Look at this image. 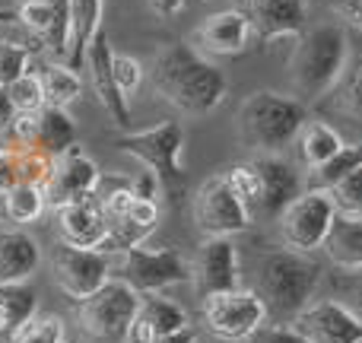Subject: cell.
<instances>
[{
  "mask_svg": "<svg viewBox=\"0 0 362 343\" xmlns=\"http://www.w3.org/2000/svg\"><path fill=\"white\" fill-rule=\"evenodd\" d=\"M6 93H10V102L16 112H38V108H45V89H42V76L38 74H23L19 80H13L10 86H6Z\"/></svg>",
  "mask_w": 362,
  "mask_h": 343,
  "instance_id": "cell-32",
  "label": "cell"
},
{
  "mask_svg": "<svg viewBox=\"0 0 362 343\" xmlns=\"http://www.w3.org/2000/svg\"><path fill=\"white\" fill-rule=\"evenodd\" d=\"M118 150L134 156L140 165L156 172L163 181L165 194H181L185 187V165H181V153H185V127L178 121H159V124L146 127V131H131L118 137Z\"/></svg>",
  "mask_w": 362,
  "mask_h": 343,
  "instance_id": "cell-6",
  "label": "cell"
},
{
  "mask_svg": "<svg viewBox=\"0 0 362 343\" xmlns=\"http://www.w3.org/2000/svg\"><path fill=\"white\" fill-rule=\"evenodd\" d=\"M112 70H115V83H118L121 95L131 99V95L140 89V83H144V64H140L137 57H131V54H118V51H115Z\"/></svg>",
  "mask_w": 362,
  "mask_h": 343,
  "instance_id": "cell-36",
  "label": "cell"
},
{
  "mask_svg": "<svg viewBox=\"0 0 362 343\" xmlns=\"http://www.w3.org/2000/svg\"><path fill=\"white\" fill-rule=\"evenodd\" d=\"M42 264L38 242L25 229H0V283H29Z\"/></svg>",
  "mask_w": 362,
  "mask_h": 343,
  "instance_id": "cell-23",
  "label": "cell"
},
{
  "mask_svg": "<svg viewBox=\"0 0 362 343\" xmlns=\"http://www.w3.org/2000/svg\"><path fill=\"white\" fill-rule=\"evenodd\" d=\"M16 13L25 29L42 42L45 54L64 64L70 42V0H23Z\"/></svg>",
  "mask_w": 362,
  "mask_h": 343,
  "instance_id": "cell-19",
  "label": "cell"
},
{
  "mask_svg": "<svg viewBox=\"0 0 362 343\" xmlns=\"http://www.w3.org/2000/svg\"><path fill=\"white\" fill-rule=\"evenodd\" d=\"M340 146H344V137H340L327 121H305V127L299 131V150H302V159H305L308 169L327 163Z\"/></svg>",
  "mask_w": 362,
  "mask_h": 343,
  "instance_id": "cell-30",
  "label": "cell"
},
{
  "mask_svg": "<svg viewBox=\"0 0 362 343\" xmlns=\"http://www.w3.org/2000/svg\"><path fill=\"white\" fill-rule=\"evenodd\" d=\"M350 67V42L346 32L334 23L308 25L302 35H296L293 54L286 61L289 83L299 102H318L327 95Z\"/></svg>",
  "mask_w": 362,
  "mask_h": 343,
  "instance_id": "cell-2",
  "label": "cell"
},
{
  "mask_svg": "<svg viewBox=\"0 0 362 343\" xmlns=\"http://www.w3.org/2000/svg\"><path fill=\"white\" fill-rule=\"evenodd\" d=\"M35 61V54L19 45L0 42V86H10L13 80H19L23 74H29V64Z\"/></svg>",
  "mask_w": 362,
  "mask_h": 343,
  "instance_id": "cell-35",
  "label": "cell"
},
{
  "mask_svg": "<svg viewBox=\"0 0 362 343\" xmlns=\"http://www.w3.org/2000/svg\"><path fill=\"white\" fill-rule=\"evenodd\" d=\"M185 327H191L187 325V312L175 299H169L163 293H140L137 318H134L124 343H153L156 337L185 331Z\"/></svg>",
  "mask_w": 362,
  "mask_h": 343,
  "instance_id": "cell-22",
  "label": "cell"
},
{
  "mask_svg": "<svg viewBox=\"0 0 362 343\" xmlns=\"http://www.w3.org/2000/svg\"><path fill=\"white\" fill-rule=\"evenodd\" d=\"M242 13L261 42L296 38L308 29V0H245Z\"/></svg>",
  "mask_w": 362,
  "mask_h": 343,
  "instance_id": "cell-18",
  "label": "cell"
},
{
  "mask_svg": "<svg viewBox=\"0 0 362 343\" xmlns=\"http://www.w3.org/2000/svg\"><path fill=\"white\" fill-rule=\"evenodd\" d=\"M185 4H187V0H150V6L159 13V16H175Z\"/></svg>",
  "mask_w": 362,
  "mask_h": 343,
  "instance_id": "cell-43",
  "label": "cell"
},
{
  "mask_svg": "<svg viewBox=\"0 0 362 343\" xmlns=\"http://www.w3.org/2000/svg\"><path fill=\"white\" fill-rule=\"evenodd\" d=\"M13 343H70L67 327L57 315H35L23 331L13 337Z\"/></svg>",
  "mask_w": 362,
  "mask_h": 343,
  "instance_id": "cell-31",
  "label": "cell"
},
{
  "mask_svg": "<svg viewBox=\"0 0 362 343\" xmlns=\"http://www.w3.org/2000/svg\"><path fill=\"white\" fill-rule=\"evenodd\" d=\"M238 248L229 236H210L200 242L197 255L191 257V283L200 299L213 293H229L238 289Z\"/></svg>",
  "mask_w": 362,
  "mask_h": 343,
  "instance_id": "cell-15",
  "label": "cell"
},
{
  "mask_svg": "<svg viewBox=\"0 0 362 343\" xmlns=\"http://www.w3.org/2000/svg\"><path fill=\"white\" fill-rule=\"evenodd\" d=\"M200 318L206 331L219 340H248L255 331H261L267 321V306L255 289H229V293H213L200 299Z\"/></svg>",
  "mask_w": 362,
  "mask_h": 343,
  "instance_id": "cell-8",
  "label": "cell"
},
{
  "mask_svg": "<svg viewBox=\"0 0 362 343\" xmlns=\"http://www.w3.org/2000/svg\"><path fill=\"white\" fill-rule=\"evenodd\" d=\"M197 4H204V0H197Z\"/></svg>",
  "mask_w": 362,
  "mask_h": 343,
  "instance_id": "cell-46",
  "label": "cell"
},
{
  "mask_svg": "<svg viewBox=\"0 0 362 343\" xmlns=\"http://www.w3.org/2000/svg\"><path fill=\"white\" fill-rule=\"evenodd\" d=\"M153 343H197V334H194L191 327H185V331H175V334H165V337H156Z\"/></svg>",
  "mask_w": 362,
  "mask_h": 343,
  "instance_id": "cell-45",
  "label": "cell"
},
{
  "mask_svg": "<svg viewBox=\"0 0 362 343\" xmlns=\"http://www.w3.org/2000/svg\"><path fill=\"white\" fill-rule=\"evenodd\" d=\"M131 191H134V197H144V200H156L159 194H163V181L156 178V172H150L144 165L137 175H131Z\"/></svg>",
  "mask_w": 362,
  "mask_h": 343,
  "instance_id": "cell-40",
  "label": "cell"
},
{
  "mask_svg": "<svg viewBox=\"0 0 362 343\" xmlns=\"http://www.w3.org/2000/svg\"><path fill=\"white\" fill-rule=\"evenodd\" d=\"M35 315L38 296L32 283H0V343H13Z\"/></svg>",
  "mask_w": 362,
  "mask_h": 343,
  "instance_id": "cell-26",
  "label": "cell"
},
{
  "mask_svg": "<svg viewBox=\"0 0 362 343\" xmlns=\"http://www.w3.org/2000/svg\"><path fill=\"white\" fill-rule=\"evenodd\" d=\"M112 61H115L112 38H108V32L102 29L99 35L93 38V45H89L86 61H83V70L89 74L93 93H95V99H99V105L105 108V115L112 118V124L121 127V131H127V127H131V105H127V99L121 95L118 83H115Z\"/></svg>",
  "mask_w": 362,
  "mask_h": 343,
  "instance_id": "cell-17",
  "label": "cell"
},
{
  "mask_svg": "<svg viewBox=\"0 0 362 343\" xmlns=\"http://www.w3.org/2000/svg\"><path fill=\"white\" fill-rule=\"evenodd\" d=\"M0 204H4V216L10 219L16 229H23V226L35 223V219L42 216L45 210H48V200H45V187L25 185V181H19L16 187H10V191L0 197Z\"/></svg>",
  "mask_w": 362,
  "mask_h": 343,
  "instance_id": "cell-28",
  "label": "cell"
},
{
  "mask_svg": "<svg viewBox=\"0 0 362 343\" xmlns=\"http://www.w3.org/2000/svg\"><path fill=\"white\" fill-rule=\"evenodd\" d=\"M150 80L159 99L185 115H210L223 105L229 80L213 61H206L194 45L187 42H165L153 54Z\"/></svg>",
  "mask_w": 362,
  "mask_h": 343,
  "instance_id": "cell-1",
  "label": "cell"
},
{
  "mask_svg": "<svg viewBox=\"0 0 362 343\" xmlns=\"http://www.w3.org/2000/svg\"><path fill=\"white\" fill-rule=\"evenodd\" d=\"M13 115H16V108H13V102H10V93H6V86H0V131L10 127Z\"/></svg>",
  "mask_w": 362,
  "mask_h": 343,
  "instance_id": "cell-42",
  "label": "cell"
},
{
  "mask_svg": "<svg viewBox=\"0 0 362 343\" xmlns=\"http://www.w3.org/2000/svg\"><path fill=\"white\" fill-rule=\"evenodd\" d=\"M19 4H23V0H19Z\"/></svg>",
  "mask_w": 362,
  "mask_h": 343,
  "instance_id": "cell-47",
  "label": "cell"
},
{
  "mask_svg": "<svg viewBox=\"0 0 362 343\" xmlns=\"http://www.w3.org/2000/svg\"><path fill=\"white\" fill-rule=\"evenodd\" d=\"M6 134H10L13 146H35V150L48 153L51 159H57L70 146H76L74 118H70L67 108L57 105H45L38 112H16Z\"/></svg>",
  "mask_w": 362,
  "mask_h": 343,
  "instance_id": "cell-11",
  "label": "cell"
},
{
  "mask_svg": "<svg viewBox=\"0 0 362 343\" xmlns=\"http://www.w3.org/2000/svg\"><path fill=\"white\" fill-rule=\"evenodd\" d=\"M321 286V264L312 255L293 248L264 251L255 264V293L264 299L267 315H276L289 325L305 306L315 302Z\"/></svg>",
  "mask_w": 362,
  "mask_h": 343,
  "instance_id": "cell-3",
  "label": "cell"
},
{
  "mask_svg": "<svg viewBox=\"0 0 362 343\" xmlns=\"http://www.w3.org/2000/svg\"><path fill=\"white\" fill-rule=\"evenodd\" d=\"M19 185V165H16V146L13 144H0V197L10 187Z\"/></svg>",
  "mask_w": 362,
  "mask_h": 343,
  "instance_id": "cell-39",
  "label": "cell"
},
{
  "mask_svg": "<svg viewBox=\"0 0 362 343\" xmlns=\"http://www.w3.org/2000/svg\"><path fill=\"white\" fill-rule=\"evenodd\" d=\"M305 102L286 93H274V89L251 93L235 112L238 140L255 156H280L286 146H293L299 140V131L305 127Z\"/></svg>",
  "mask_w": 362,
  "mask_h": 343,
  "instance_id": "cell-4",
  "label": "cell"
},
{
  "mask_svg": "<svg viewBox=\"0 0 362 343\" xmlns=\"http://www.w3.org/2000/svg\"><path fill=\"white\" fill-rule=\"evenodd\" d=\"M57 213V236L61 242L76 245V248H102L108 236V219L102 210V200L95 194L74 200V204L61 207Z\"/></svg>",
  "mask_w": 362,
  "mask_h": 343,
  "instance_id": "cell-21",
  "label": "cell"
},
{
  "mask_svg": "<svg viewBox=\"0 0 362 343\" xmlns=\"http://www.w3.org/2000/svg\"><path fill=\"white\" fill-rule=\"evenodd\" d=\"M140 308V293L121 277H112L93 296L76 302V325L95 343H124Z\"/></svg>",
  "mask_w": 362,
  "mask_h": 343,
  "instance_id": "cell-5",
  "label": "cell"
},
{
  "mask_svg": "<svg viewBox=\"0 0 362 343\" xmlns=\"http://www.w3.org/2000/svg\"><path fill=\"white\" fill-rule=\"evenodd\" d=\"M16 165H19V181L45 187V181H48V175H51V165H54V159H51L48 153L35 150V146H16Z\"/></svg>",
  "mask_w": 362,
  "mask_h": 343,
  "instance_id": "cell-33",
  "label": "cell"
},
{
  "mask_svg": "<svg viewBox=\"0 0 362 343\" xmlns=\"http://www.w3.org/2000/svg\"><path fill=\"white\" fill-rule=\"evenodd\" d=\"M321 248H325L327 261L344 274H362V216L337 213Z\"/></svg>",
  "mask_w": 362,
  "mask_h": 343,
  "instance_id": "cell-24",
  "label": "cell"
},
{
  "mask_svg": "<svg viewBox=\"0 0 362 343\" xmlns=\"http://www.w3.org/2000/svg\"><path fill=\"white\" fill-rule=\"evenodd\" d=\"M99 181L102 172L95 165V159H89L80 146H70L51 165V175L45 181V200H48L51 210H61V207L74 204V200L86 197V194H95Z\"/></svg>",
  "mask_w": 362,
  "mask_h": 343,
  "instance_id": "cell-16",
  "label": "cell"
},
{
  "mask_svg": "<svg viewBox=\"0 0 362 343\" xmlns=\"http://www.w3.org/2000/svg\"><path fill=\"white\" fill-rule=\"evenodd\" d=\"M325 4L340 23L362 32V0H325Z\"/></svg>",
  "mask_w": 362,
  "mask_h": 343,
  "instance_id": "cell-41",
  "label": "cell"
},
{
  "mask_svg": "<svg viewBox=\"0 0 362 343\" xmlns=\"http://www.w3.org/2000/svg\"><path fill=\"white\" fill-rule=\"evenodd\" d=\"M38 76H42V89H45V105L67 108L70 102L80 99V93H83L80 70L54 61V64H45V67L38 70Z\"/></svg>",
  "mask_w": 362,
  "mask_h": 343,
  "instance_id": "cell-27",
  "label": "cell"
},
{
  "mask_svg": "<svg viewBox=\"0 0 362 343\" xmlns=\"http://www.w3.org/2000/svg\"><path fill=\"white\" fill-rule=\"evenodd\" d=\"M334 219H337V207H334L331 194L305 187V191L276 216L283 248L302 251V255H315V251L325 245Z\"/></svg>",
  "mask_w": 362,
  "mask_h": 343,
  "instance_id": "cell-7",
  "label": "cell"
},
{
  "mask_svg": "<svg viewBox=\"0 0 362 343\" xmlns=\"http://www.w3.org/2000/svg\"><path fill=\"white\" fill-rule=\"evenodd\" d=\"M51 274L64 296L80 302L112 280V257L102 255L99 248H76L57 242V248L51 251Z\"/></svg>",
  "mask_w": 362,
  "mask_h": 343,
  "instance_id": "cell-10",
  "label": "cell"
},
{
  "mask_svg": "<svg viewBox=\"0 0 362 343\" xmlns=\"http://www.w3.org/2000/svg\"><path fill=\"white\" fill-rule=\"evenodd\" d=\"M344 105L362 115V54H356V61L344 74Z\"/></svg>",
  "mask_w": 362,
  "mask_h": 343,
  "instance_id": "cell-37",
  "label": "cell"
},
{
  "mask_svg": "<svg viewBox=\"0 0 362 343\" xmlns=\"http://www.w3.org/2000/svg\"><path fill=\"white\" fill-rule=\"evenodd\" d=\"M102 32V0H70V42L64 64L83 70L93 38Z\"/></svg>",
  "mask_w": 362,
  "mask_h": 343,
  "instance_id": "cell-25",
  "label": "cell"
},
{
  "mask_svg": "<svg viewBox=\"0 0 362 343\" xmlns=\"http://www.w3.org/2000/svg\"><path fill=\"white\" fill-rule=\"evenodd\" d=\"M248 343H308V340L302 337L293 325H286V321H283V325H264L261 331L251 334Z\"/></svg>",
  "mask_w": 362,
  "mask_h": 343,
  "instance_id": "cell-38",
  "label": "cell"
},
{
  "mask_svg": "<svg viewBox=\"0 0 362 343\" xmlns=\"http://www.w3.org/2000/svg\"><path fill=\"white\" fill-rule=\"evenodd\" d=\"M289 325L308 343H362V318L340 299H315Z\"/></svg>",
  "mask_w": 362,
  "mask_h": 343,
  "instance_id": "cell-14",
  "label": "cell"
},
{
  "mask_svg": "<svg viewBox=\"0 0 362 343\" xmlns=\"http://www.w3.org/2000/svg\"><path fill=\"white\" fill-rule=\"evenodd\" d=\"M118 257V277L137 293H163L178 283H191V261L178 248L134 245Z\"/></svg>",
  "mask_w": 362,
  "mask_h": 343,
  "instance_id": "cell-9",
  "label": "cell"
},
{
  "mask_svg": "<svg viewBox=\"0 0 362 343\" xmlns=\"http://www.w3.org/2000/svg\"><path fill=\"white\" fill-rule=\"evenodd\" d=\"M257 178L255 213L251 219H276L302 191H305V175L283 156H251Z\"/></svg>",
  "mask_w": 362,
  "mask_h": 343,
  "instance_id": "cell-13",
  "label": "cell"
},
{
  "mask_svg": "<svg viewBox=\"0 0 362 343\" xmlns=\"http://www.w3.org/2000/svg\"><path fill=\"white\" fill-rule=\"evenodd\" d=\"M362 165V144H344L337 153H334L327 163L315 165L305 175V187H315V191H331L337 181H344L353 169Z\"/></svg>",
  "mask_w": 362,
  "mask_h": 343,
  "instance_id": "cell-29",
  "label": "cell"
},
{
  "mask_svg": "<svg viewBox=\"0 0 362 343\" xmlns=\"http://www.w3.org/2000/svg\"><path fill=\"white\" fill-rule=\"evenodd\" d=\"M251 35L255 32H251V23L242 10H219L194 29L191 42L204 57H235L248 48Z\"/></svg>",
  "mask_w": 362,
  "mask_h": 343,
  "instance_id": "cell-20",
  "label": "cell"
},
{
  "mask_svg": "<svg viewBox=\"0 0 362 343\" xmlns=\"http://www.w3.org/2000/svg\"><path fill=\"white\" fill-rule=\"evenodd\" d=\"M327 194L334 197V207H337V213L362 216V165H359V169H353L344 181H337V185H334Z\"/></svg>",
  "mask_w": 362,
  "mask_h": 343,
  "instance_id": "cell-34",
  "label": "cell"
},
{
  "mask_svg": "<svg viewBox=\"0 0 362 343\" xmlns=\"http://www.w3.org/2000/svg\"><path fill=\"white\" fill-rule=\"evenodd\" d=\"M350 277H356V280H353V289H350V302H346V306H350L353 312H356L359 318H362V274H350Z\"/></svg>",
  "mask_w": 362,
  "mask_h": 343,
  "instance_id": "cell-44",
  "label": "cell"
},
{
  "mask_svg": "<svg viewBox=\"0 0 362 343\" xmlns=\"http://www.w3.org/2000/svg\"><path fill=\"white\" fill-rule=\"evenodd\" d=\"M194 223L204 232V238H210V236L232 238L251 226L248 210H245V204L229 187L226 175H210L197 187V194H194Z\"/></svg>",
  "mask_w": 362,
  "mask_h": 343,
  "instance_id": "cell-12",
  "label": "cell"
}]
</instances>
